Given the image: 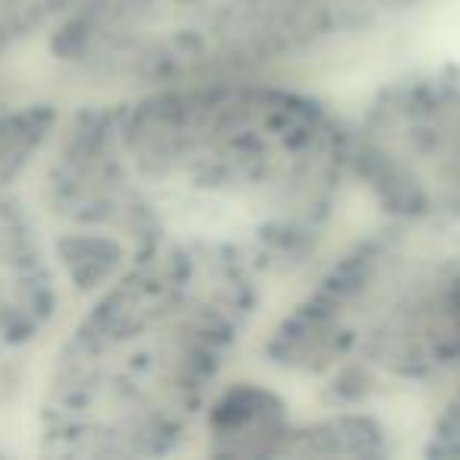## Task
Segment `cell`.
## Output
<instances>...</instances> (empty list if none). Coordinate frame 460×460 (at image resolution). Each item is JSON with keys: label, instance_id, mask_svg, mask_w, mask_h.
Returning a JSON list of instances; mask_svg holds the SVG:
<instances>
[{"label": "cell", "instance_id": "cell-1", "mask_svg": "<svg viewBox=\"0 0 460 460\" xmlns=\"http://www.w3.org/2000/svg\"><path fill=\"white\" fill-rule=\"evenodd\" d=\"M102 215L129 262L196 252L256 278L309 262L350 177V129L281 79L146 89L92 133Z\"/></svg>", "mask_w": 460, "mask_h": 460}, {"label": "cell", "instance_id": "cell-6", "mask_svg": "<svg viewBox=\"0 0 460 460\" xmlns=\"http://www.w3.org/2000/svg\"><path fill=\"white\" fill-rule=\"evenodd\" d=\"M290 413L275 391L256 382H237L217 388L202 422L211 454H243V457H281Z\"/></svg>", "mask_w": 460, "mask_h": 460}, {"label": "cell", "instance_id": "cell-7", "mask_svg": "<svg viewBox=\"0 0 460 460\" xmlns=\"http://www.w3.org/2000/svg\"><path fill=\"white\" fill-rule=\"evenodd\" d=\"M426 454L429 457H460V378L435 416Z\"/></svg>", "mask_w": 460, "mask_h": 460}, {"label": "cell", "instance_id": "cell-2", "mask_svg": "<svg viewBox=\"0 0 460 460\" xmlns=\"http://www.w3.org/2000/svg\"><path fill=\"white\" fill-rule=\"evenodd\" d=\"M259 284L252 271L196 252L129 262L79 338L70 438L120 457L183 451L256 315Z\"/></svg>", "mask_w": 460, "mask_h": 460}, {"label": "cell", "instance_id": "cell-5", "mask_svg": "<svg viewBox=\"0 0 460 460\" xmlns=\"http://www.w3.org/2000/svg\"><path fill=\"white\" fill-rule=\"evenodd\" d=\"M347 129L350 177L385 221L460 246V79H394Z\"/></svg>", "mask_w": 460, "mask_h": 460}, {"label": "cell", "instance_id": "cell-3", "mask_svg": "<svg viewBox=\"0 0 460 460\" xmlns=\"http://www.w3.org/2000/svg\"><path fill=\"white\" fill-rule=\"evenodd\" d=\"M265 357L332 403L460 378V246L385 221L271 328Z\"/></svg>", "mask_w": 460, "mask_h": 460}, {"label": "cell", "instance_id": "cell-4", "mask_svg": "<svg viewBox=\"0 0 460 460\" xmlns=\"http://www.w3.org/2000/svg\"><path fill=\"white\" fill-rule=\"evenodd\" d=\"M426 0H95L89 60L146 89L275 79L413 13Z\"/></svg>", "mask_w": 460, "mask_h": 460}]
</instances>
